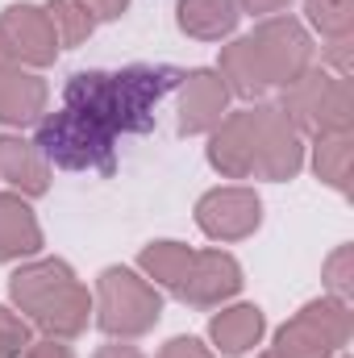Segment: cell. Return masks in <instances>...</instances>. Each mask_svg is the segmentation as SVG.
<instances>
[{
	"instance_id": "obj_13",
	"label": "cell",
	"mask_w": 354,
	"mask_h": 358,
	"mask_svg": "<svg viewBox=\"0 0 354 358\" xmlns=\"http://www.w3.org/2000/svg\"><path fill=\"white\" fill-rule=\"evenodd\" d=\"M71 283H76L71 263H63V259H34V263H21V267L8 275V300L29 321L42 304H50Z\"/></svg>"
},
{
	"instance_id": "obj_32",
	"label": "cell",
	"mask_w": 354,
	"mask_h": 358,
	"mask_svg": "<svg viewBox=\"0 0 354 358\" xmlns=\"http://www.w3.org/2000/svg\"><path fill=\"white\" fill-rule=\"evenodd\" d=\"M92 358H146L138 346H129V342H108V346H100Z\"/></svg>"
},
{
	"instance_id": "obj_21",
	"label": "cell",
	"mask_w": 354,
	"mask_h": 358,
	"mask_svg": "<svg viewBox=\"0 0 354 358\" xmlns=\"http://www.w3.org/2000/svg\"><path fill=\"white\" fill-rule=\"evenodd\" d=\"M192 246H183V242H150L142 255H138V267L142 275L159 287V292H171L176 296L179 283L187 279V267H192Z\"/></svg>"
},
{
	"instance_id": "obj_10",
	"label": "cell",
	"mask_w": 354,
	"mask_h": 358,
	"mask_svg": "<svg viewBox=\"0 0 354 358\" xmlns=\"http://www.w3.org/2000/svg\"><path fill=\"white\" fill-rule=\"evenodd\" d=\"M238 292H242V267H238L234 255H225V250H196L176 300L192 304V308H217V304L234 300Z\"/></svg>"
},
{
	"instance_id": "obj_12",
	"label": "cell",
	"mask_w": 354,
	"mask_h": 358,
	"mask_svg": "<svg viewBox=\"0 0 354 358\" xmlns=\"http://www.w3.org/2000/svg\"><path fill=\"white\" fill-rule=\"evenodd\" d=\"M208 163L225 179H255V108L221 117L208 134Z\"/></svg>"
},
{
	"instance_id": "obj_7",
	"label": "cell",
	"mask_w": 354,
	"mask_h": 358,
	"mask_svg": "<svg viewBox=\"0 0 354 358\" xmlns=\"http://www.w3.org/2000/svg\"><path fill=\"white\" fill-rule=\"evenodd\" d=\"M304 167L300 129L279 113V104H255V176L283 183Z\"/></svg>"
},
{
	"instance_id": "obj_6",
	"label": "cell",
	"mask_w": 354,
	"mask_h": 358,
	"mask_svg": "<svg viewBox=\"0 0 354 358\" xmlns=\"http://www.w3.org/2000/svg\"><path fill=\"white\" fill-rule=\"evenodd\" d=\"M250 42H255V55L263 63V76L271 88H288V84H296L313 67V42H309L304 25L292 21L288 13L263 17L255 25Z\"/></svg>"
},
{
	"instance_id": "obj_20",
	"label": "cell",
	"mask_w": 354,
	"mask_h": 358,
	"mask_svg": "<svg viewBox=\"0 0 354 358\" xmlns=\"http://www.w3.org/2000/svg\"><path fill=\"white\" fill-rule=\"evenodd\" d=\"M217 76L221 84L229 88V96H242V100H259L271 84L263 76V63L255 55V42L250 38H238L229 46H221V63H217Z\"/></svg>"
},
{
	"instance_id": "obj_1",
	"label": "cell",
	"mask_w": 354,
	"mask_h": 358,
	"mask_svg": "<svg viewBox=\"0 0 354 358\" xmlns=\"http://www.w3.org/2000/svg\"><path fill=\"white\" fill-rule=\"evenodd\" d=\"M187 71L171 63H134L125 71H76L63 88V104L100 121L113 138L150 134L159 104L183 84Z\"/></svg>"
},
{
	"instance_id": "obj_8",
	"label": "cell",
	"mask_w": 354,
	"mask_h": 358,
	"mask_svg": "<svg viewBox=\"0 0 354 358\" xmlns=\"http://www.w3.org/2000/svg\"><path fill=\"white\" fill-rule=\"evenodd\" d=\"M196 225L213 242H242L263 225V200L255 196V187H242V183L213 187L196 204Z\"/></svg>"
},
{
	"instance_id": "obj_26",
	"label": "cell",
	"mask_w": 354,
	"mask_h": 358,
	"mask_svg": "<svg viewBox=\"0 0 354 358\" xmlns=\"http://www.w3.org/2000/svg\"><path fill=\"white\" fill-rule=\"evenodd\" d=\"M29 342V321L13 308H0V358H21Z\"/></svg>"
},
{
	"instance_id": "obj_33",
	"label": "cell",
	"mask_w": 354,
	"mask_h": 358,
	"mask_svg": "<svg viewBox=\"0 0 354 358\" xmlns=\"http://www.w3.org/2000/svg\"><path fill=\"white\" fill-rule=\"evenodd\" d=\"M4 67H13V59H8V50L0 46V71H4Z\"/></svg>"
},
{
	"instance_id": "obj_18",
	"label": "cell",
	"mask_w": 354,
	"mask_h": 358,
	"mask_svg": "<svg viewBox=\"0 0 354 358\" xmlns=\"http://www.w3.org/2000/svg\"><path fill=\"white\" fill-rule=\"evenodd\" d=\"M267 317L259 304H234V308H221L213 321H208V338H213V355H250L259 342H263Z\"/></svg>"
},
{
	"instance_id": "obj_31",
	"label": "cell",
	"mask_w": 354,
	"mask_h": 358,
	"mask_svg": "<svg viewBox=\"0 0 354 358\" xmlns=\"http://www.w3.org/2000/svg\"><path fill=\"white\" fill-rule=\"evenodd\" d=\"M238 4V13H255V17H275V13H283L292 0H234Z\"/></svg>"
},
{
	"instance_id": "obj_14",
	"label": "cell",
	"mask_w": 354,
	"mask_h": 358,
	"mask_svg": "<svg viewBox=\"0 0 354 358\" xmlns=\"http://www.w3.org/2000/svg\"><path fill=\"white\" fill-rule=\"evenodd\" d=\"M46 100H50V88L42 76L17 63L0 71V125H13V129L38 125V117L46 113Z\"/></svg>"
},
{
	"instance_id": "obj_34",
	"label": "cell",
	"mask_w": 354,
	"mask_h": 358,
	"mask_svg": "<svg viewBox=\"0 0 354 358\" xmlns=\"http://www.w3.org/2000/svg\"><path fill=\"white\" fill-rule=\"evenodd\" d=\"M259 358H279V355H275V350H271V355H259Z\"/></svg>"
},
{
	"instance_id": "obj_15",
	"label": "cell",
	"mask_w": 354,
	"mask_h": 358,
	"mask_svg": "<svg viewBox=\"0 0 354 358\" xmlns=\"http://www.w3.org/2000/svg\"><path fill=\"white\" fill-rule=\"evenodd\" d=\"M0 179L17 187V196H46L50 187V163L42 150L17 134H0Z\"/></svg>"
},
{
	"instance_id": "obj_30",
	"label": "cell",
	"mask_w": 354,
	"mask_h": 358,
	"mask_svg": "<svg viewBox=\"0 0 354 358\" xmlns=\"http://www.w3.org/2000/svg\"><path fill=\"white\" fill-rule=\"evenodd\" d=\"M21 358H76V355H71L67 342H59V338H42V342H29Z\"/></svg>"
},
{
	"instance_id": "obj_2",
	"label": "cell",
	"mask_w": 354,
	"mask_h": 358,
	"mask_svg": "<svg viewBox=\"0 0 354 358\" xmlns=\"http://www.w3.org/2000/svg\"><path fill=\"white\" fill-rule=\"evenodd\" d=\"M34 146L42 159L59 171H92V176H113L117 171V138L76 108H59L38 117Z\"/></svg>"
},
{
	"instance_id": "obj_4",
	"label": "cell",
	"mask_w": 354,
	"mask_h": 358,
	"mask_svg": "<svg viewBox=\"0 0 354 358\" xmlns=\"http://www.w3.org/2000/svg\"><path fill=\"white\" fill-rule=\"evenodd\" d=\"M279 113H283L300 134H313V138L351 134V125H354L351 80H342V76H334V71H325V67H309L296 84L283 88Z\"/></svg>"
},
{
	"instance_id": "obj_35",
	"label": "cell",
	"mask_w": 354,
	"mask_h": 358,
	"mask_svg": "<svg viewBox=\"0 0 354 358\" xmlns=\"http://www.w3.org/2000/svg\"><path fill=\"white\" fill-rule=\"evenodd\" d=\"M338 358H346V355H338Z\"/></svg>"
},
{
	"instance_id": "obj_3",
	"label": "cell",
	"mask_w": 354,
	"mask_h": 358,
	"mask_svg": "<svg viewBox=\"0 0 354 358\" xmlns=\"http://www.w3.org/2000/svg\"><path fill=\"white\" fill-rule=\"evenodd\" d=\"M163 317V292L138 275L129 267H104L96 279V296H92V321L117 338V342H129V338H142L159 325Z\"/></svg>"
},
{
	"instance_id": "obj_5",
	"label": "cell",
	"mask_w": 354,
	"mask_h": 358,
	"mask_svg": "<svg viewBox=\"0 0 354 358\" xmlns=\"http://www.w3.org/2000/svg\"><path fill=\"white\" fill-rule=\"evenodd\" d=\"M351 342V304L346 300H313L304 304L279 334L275 355L279 358H338Z\"/></svg>"
},
{
	"instance_id": "obj_25",
	"label": "cell",
	"mask_w": 354,
	"mask_h": 358,
	"mask_svg": "<svg viewBox=\"0 0 354 358\" xmlns=\"http://www.w3.org/2000/svg\"><path fill=\"white\" fill-rule=\"evenodd\" d=\"M325 287L334 300H351L354 292V246H338L325 259Z\"/></svg>"
},
{
	"instance_id": "obj_29",
	"label": "cell",
	"mask_w": 354,
	"mask_h": 358,
	"mask_svg": "<svg viewBox=\"0 0 354 358\" xmlns=\"http://www.w3.org/2000/svg\"><path fill=\"white\" fill-rule=\"evenodd\" d=\"M76 4L88 13L92 21H117L129 8V0H76Z\"/></svg>"
},
{
	"instance_id": "obj_28",
	"label": "cell",
	"mask_w": 354,
	"mask_h": 358,
	"mask_svg": "<svg viewBox=\"0 0 354 358\" xmlns=\"http://www.w3.org/2000/svg\"><path fill=\"white\" fill-rule=\"evenodd\" d=\"M159 358H217L204 342H196V338H171L163 350H159Z\"/></svg>"
},
{
	"instance_id": "obj_11",
	"label": "cell",
	"mask_w": 354,
	"mask_h": 358,
	"mask_svg": "<svg viewBox=\"0 0 354 358\" xmlns=\"http://www.w3.org/2000/svg\"><path fill=\"white\" fill-rule=\"evenodd\" d=\"M225 113H229V88L221 84L213 67H196L183 76L179 84V134L183 138L213 134Z\"/></svg>"
},
{
	"instance_id": "obj_24",
	"label": "cell",
	"mask_w": 354,
	"mask_h": 358,
	"mask_svg": "<svg viewBox=\"0 0 354 358\" xmlns=\"http://www.w3.org/2000/svg\"><path fill=\"white\" fill-rule=\"evenodd\" d=\"M304 17L325 42L354 34V0H304Z\"/></svg>"
},
{
	"instance_id": "obj_22",
	"label": "cell",
	"mask_w": 354,
	"mask_h": 358,
	"mask_svg": "<svg viewBox=\"0 0 354 358\" xmlns=\"http://www.w3.org/2000/svg\"><path fill=\"white\" fill-rule=\"evenodd\" d=\"M351 159H354L351 134H325L313 146V171H317L321 183H330L334 192L351 187Z\"/></svg>"
},
{
	"instance_id": "obj_19",
	"label": "cell",
	"mask_w": 354,
	"mask_h": 358,
	"mask_svg": "<svg viewBox=\"0 0 354 358\" xmlns=\"http://www.w3.org/2000/svg\"><path fill=\"white\" fill-rule=\"evenodd\" d=\"M176 21L179 29L187 38H196V42H225L238 29L242 13H238L234 0H179Z\"/></svg>"
},
{
	"instance_id": "obj_16",
	"label": "cell",
	"mask_w": 354,
	"mask_h": 358,
	"mask_svg": "<svg viewBox=\"0 0 354 358\" xmlns=\"http://www.w3.org/2000/svg\"><path fill=\"white\" fill-rule=\"evenodd\" d=\"M42 250V225L25 196L0 192V263H21Z\"/></svg>"
},
{
	"instance_id": "obj_9",
	"label": "cell",
	"mask_w": 354,
	"mask_h": 358,
	"mask_svg": "<svg viewBox=\"0 0 354 358\" xmlns=\"http://www.w3.org/2000/svg\"><path fill=\"white\" fill-rule=\"evenodd\" d=\"M0 46L17 67H50L59 59V38L42 4H8L0 13Z\"/></svg>"
},
{
	"instance_id": "obj_23",
	"label": "cell",
	"mask_w": 354,
	"mask_h": 358,
	"mask_svg": "<svg viewBox=\"0 0 354 358\" xmlns=\"http://www.w3.org/2000/svg\"><path fill=\"white\" fill-rule=\"evenodd\" d=\"M42 8H46V17H50V29H55V38H59V50H71V46L88 42L92 29H96V21H92L76 0H46Z\"/></svg>"
},
{
	"instance_id": "obj_27",
	"label": "cell",
	"mask_w": 354,
	"mask_h": 358,
	"mask_svg": "<svg viewBox=\"0 0 354 358\" xmlns=\"http://www.w3.org/2000/svg\"><path fill=\"white\" fill-rule=\"evenodd\" d=\"M321 55H325V63L334 67V76L351 80V38H330Z\"/></svg>"
},
{
	"instance_id": "obj_17",
	"label": "cell",
	"mask_w": 354,
	"mask_h": 358,
	"mask_svg": "<svg viewBox=\"0 0 354 358\" xmlns=\"http://www.w3.org/2000/svg\"><path fill=\"white\" fill-rule=\"evenodd\" d=\"M29 325H38L46 338H59V342H76L84 329L92 325V292L76 279L71 287H63L50 304H42Z\"/></svg>"
}]
</instances>
